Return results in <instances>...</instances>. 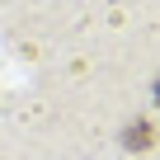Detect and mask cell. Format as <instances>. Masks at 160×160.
Returning a JSON list of instances; mask_svg holds the SVG:
<instances>
[{"label":"cell","instance_id":"1","mask_svg":"<svg viewBox=\"0 0 160 160\" xmlns=\"http://www.w3.org/2000/svg\"><path fill=\"white\" fill-rule=\"evenodd\" d=\"M155 99H160V80H155Z\"/></svg>","mask_w":160,"mask_h":160}]
</instances>
